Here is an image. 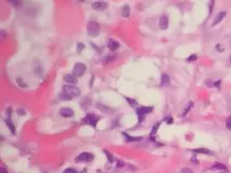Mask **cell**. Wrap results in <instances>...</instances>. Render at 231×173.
<instances>
[{
    "label": "cell",
    "mask_w": 231,
    "mask_h": 173,
    "mask_svg": "<svg viewBox=\"0 0 231 173\" xmlns=\"http://www.w3.org/2000/svg\"><path fill=\"white\" fill-rule=\"evenodd\" d=\"M63 92L64 93H66V94H68L70 96H72V98L80 95V90L77 86H73V84H66V86H64Z\"/></svg>",
    "instance_id": "cell-2"
},
{
    "label": "cell",
    "mask_w": 231,
    "mask_h": 173,
    "mask_svg": "<svg viewBox=\"0 0 231 173\" xmlns=\"http://www.w3.org/2000/svg\"><path fill=\"white\" fill-rule=\"evenodd\" d=\"M91 8L96 11H103L108 8V3L104 1H97V2H92Z\"/></svg>",
    "instance_id": "cell-8"
},
{
    "label": "cell",
    "mask_w": 231,
    "mask_h": 173,
    "mask_svg": "<svg viewBox=\"0 0 231 173\" xmlns=\"http://www.w3.org/2000/svg\"><path fill=\"white\" fill-rule=\"evenodd\" d=\"M17 113H19L20 115H22V116H23V115H25L24 110H23V109H17Z\"/></svg>",
    "instance_id": "cell-34"
},
{
    "label": "cell",
    "mask_w": 231,
    "mask_h": 173,
    "mask_svg": "<svg viewBox=\"0 0 231 173\" xmlns=\"http://www.w3.org/2000/svg\"><path fill=\"white\" fill-rule=\"evenodd\" d=\"M123 165H124L123 161H118V167H123Z\"/></svg>",
    "instance_id": "cell-36"
},
{
    "label": "cell",
    "mask_w": 231,
    "mask_h": 173,
    "mask_svg": "<svg viewBox=\"0 0 231 173\" xmlns=\"http://www.w3.org/2000/svg\"><path fill=\"white\" fill-rule=\"evenodd\" d=\"M226 127H227L229 130H231V116L227 119V121H226Z\"/></svg>",
    "instance_id": "cell-29"
},
{
    "label": "cell",
    "mask_w": 231,
    "mask_h": 173,
    "mask_svg": "<svg viewBox=\"0 0 231 173\" xmlns=\"http://www.w3.org/2000/svg\"><path fill=\"white\" fill-rule=\"evenodd\" d=\"M192 152L196 154H204V155H214V153L212 150L207 149V148H195Z\"/></svg>",
    "instance_id": "cell-14"
},
{
    "label": "cell",
    "mask_w": 231,
    "mask_h": 173,
    "mask_svg": "<svg viewBox=\"0 0 231 173\" xmlns=\"http://www.w3.org/2000/svg\"><path fill=\"white\" fill-rule=\"evenodd\" d=\"M0 172H1V173H8V171L4 169L3 167H1V168H0Z\"/></svg>",
    "instance_id": "cell-33"
},
{
    "label": "cell",
    "mask_w": 231,
    "mask_h": 173,
    "mask_svg": "<svg viewBox=\"0 0 231 173\" xmlns=\"http://www.w3.org/2000/svg\"><path fill=\"white\" fill-rule=\"evenodd\" d=\"M153 110V107L151 106H140L137 108V115H138V118H139V121L141 122L144 119V116L148 114L152 113Z\"/></svg>",
    "instance_id": "cell-3"
},
{
    "label": "cell",
    "mask_w": 231,
    "mask_h": 173,
    "mask_svg": "<svg viewBox=\"0 0 231 173\" xmlns=\"http://www.w3.org/2000/svg\"><path fill=\"white\" fill-rule=\"evenodd\" d=\"M159 125H161L159 122H157L156 125H154V127H153V130H152V135H154V134H155L156 132H157V129H159Z\"/></svg>",
    "instance_id": "cell-27"
},
{
    "label": "cell",
    "mask_w": 231,
    "mask_h": 173,
    "mask_svg": "<svg viewBox=\"0 0 231 173\" xmlns=\"http://www.w3.org/2000/svg\"><path fill=\"white\" fill-rule=\"evenodd\" d=\"M105 60H106L108 62H112V61H114V60H115V57H114V56H108ZM108 62H106V63H108Z\"/></svg>",
    "instance_id": "cell-31"
},
{
    "label": "cell",
    "mask_w": 231,
    "mask_h": 173,
    "mask_svg": "<svg viewBox=\"0 0 231 173\" xmlns=\"http://www.w3.org/2000/svg\"><path fill=\"white\" fill-rule=\"evenodd\" d=\"M1 34H2V38H4V37H6V33H4L3 30H1Z\"/></svg>",
    "instance_id": "cell-37"
},
{
    "label": "cell",
    "mask_w": 231,
    "mask_h": 173,
    "mask_svg": "<svg viewBox=\"0 0 231 173\" xmlns=\"http://www.w3.org/2000/svg\"><path fill=\"white\" fill-rule=\"evenodd\" d=\"M8 2L12 4L13 7H20L21 3H22L21 0H8Z\"/></svg>",
    "instance_id": "cell-21"
},
{
    "label": "cell",
    "mask_w": 231,
    "mask_h": 173,
    "mask_svg": "<svg viewBox=\"0 0 231 173\" xmlns=\"http://www.w3.org/2000/svg\"><path fill=\"white\" fill-rule=\"evenodd\" d=\"M78 1H80V2H84L85 0H78Z\"/></svg>",
    "instance_id": "cell-39"
},
{
    "label": "cell",
    "mask_w": 231,
    "mask_h": 173,
    "mask_svg": "<svg viewBox=\"0 0 231 173\" xmlns=\"http://www.w3.org/2000/svg\"><path fill=\"white\" fill-rule=\"evenodd\" d=\"M16 81H17V83H19V84H20V86H22V88H26V86H27V84H26V83H24L23 81H22L21 77H19V78L16 79Z\"/></svg>",
    "instance_id": "cell-25"
},
{
    "label": "cell",
    "mask_w": 231,
    "mask_h": 173,
    "mask_svg": "<svg viewBox=\"0 0 231 173\" xmlns=\"http://www.w3.org/2000/svg\"><path fill=\"white\" fill-rule=\"evenodd\" d=\"M226 15H227V12H226V11H220V12H219L218 14L216 15L215 19H214L213 23H212V27H215L216 25H218V24L220 23V22H221V21H223L225 17H226Z\"/></svg>",
    "instance_id": "cell-9"
},
{
    "label": "cell",
    "mask_w": 231,
    "mask_h": 173,
    "mask_svg": "<svg viewBox=\"0 0 231 173\" xmlns=\"http://www.w3.org/2000/svg\"><path fill=\"white\" fill-rule=\"evenodd\" d=\"M166 122H167L168 125H170V123H173V118H171V117L167 118V119H166Z\"/></svg>",
    "instance_id": "cell-32"
},
{
    "label": "cell",
    "mask_w": 231,
    "mask_h": 173,
    "mask_svg": "<svg viewBox=\"0 0 231 173\" xmlns=\"http://www.w3.org/2000/svg\"><path fill=\"white\" fill-rule=\"evenodd\" d=\"M214 4H215V0H209V6H208V8H209V14H211L212 12H213Z\"/></svg>",
    "instance_id": "cell-26"
},
{
    "label": "cell",
    "mask_w": 231,
    "mask_h": 173,
    "mask_svg": "<svg viewBox=\"0 0 231 173\" xmlns=\"http://www.w3.org/2000/svg\"><path fill=\"white\" fill-rule=\"evenodd\" d=\"M108 48L110 49V50H111L112 52H115L116 50H118V48H120V43L117 42L116 40L111 39V40H109Z\"/></svg>",
    "instance_id": "cell-11"
},
{
    "label": "cell",
    "mask_w": 231,
    "mask_h": 173,
    "mask_svg": "<svg viewBox=\"0 0 231 173\" xmlns=\"http://www.w3.org/2000/svg\"><path fill=\"white\" fill-rule=\"evenodd\" d=\"M84 48H85V46L81 42L77 43V52H78V53H80V52L83 51V50H84Z\"/></svg>",
    "instance_id": "cell-24"
},
{
    "label": "cell",
    "mask_w": 231,
    "mask_h": 173,
    "mask_svg": "<svg viewBox=\"0 0 231 173\" xmlns=\"http://www.w3.org/2000/svg\"><path fill=\"white\" fill-rule=\"evenodd\" d=\"M93 154L91 153H87V152H85V153H81L80 155H78L77 157L75 158V161L76 162H90L93 160Z\"/></svg>",
    "instance_id": "cell-4"
},
{
    "label": "cell",
    "mask_w": 231,
    "mask_h": 173,
    "mask_svg": "<svg viewBox=\"0 0 231 173\" xmlns=\"http://www.w3.org/2000/svg\"><path fill=\"white\" fill-rule=\"evenodd\" d=\"M63 173H77V171L75 169H73V168H67V169L64 170Z\"/></svg>",
    "instance_id": "cell-28"
},
{
    "label": "cell",
    "mask_w": 231,
    "mask_h": 173,
    "mask_svg": "<svg viewBox=\"0 0 231 173\" xmlns=\"http://www.w3.org/2000/svg\"><path fill=\"white\" fill-rule=\"evenodd\" d=\"M229 60H230V63H231V55H230V59H229Z\"/></svg>",
    "instance_id": "cell-40"
},
{
    "label": "cell",
    "mask_w": 231,
    "mask_h": 173,
    "mask_svg": "<svg viewBox=\"0 0 231 173\" xmlns=\"http://www.w3.org/2000/svg\"><path fill=\"white\" fill-rule=\"evenodd\" d=\"M103 153L105 154V155H106V157H108V160H109V162H113L114 161V160H115V158L113 157V156H112V154L111 153H109L108 150L106 149H103Z\"/></svg>",
    "instance_id": "cell-18"
},
{
    "label": "cell",
    "mask_w": 231,
    "mask_h": 173,
    "mask_svg": "<svg viewBox=\"0 0 231 173\" xmlns=\"http://www.w3.org/2000/svg\"><path fill=\"white\" fill-rule=\"evenodd\" d=\"M212 169L221 170V171H226V172L228 171L227 167L223 165V163H220V162H215V163H214V165L212 167Z\"/></svg>",
    "instance_id": "cell-16"
},
{
    "label": "cell",
    "mask_w": 231,
    "mask_h": 173,
    "mask_svg": "<svg viewBox=\"0 0 231 173\" xmlns=\"http://www.w3.org/2000/svg\"><path fill=\"white\" fill-rule=\"evenodd\" d=\"M120 12H122V16H124V17H128V16L130 15V7H129L128 4H125V6L122 7Z\"/></svg>",
    "instance_id": "cell-12"
},
{
    "label": "cell",
    "mask_w": 231,
    "mask_h": 173,
    "mask_svg": "<svg viewBox=\"0 0 231 173\" xmlns=\"http://www.w3.org/2000/svg\"><path fill=\"white\" fill-rule=\"evenodd\" d=\"M168 24H169V21H168V16L167 15H162L159 20V26L161 29H167L168 28Z\"/></svg>",
    "instance_id": "cell-10"
},
{
    "label": "cell",
    "mask_w": 231,
    "mask_h": 173,
    "mask_svg": "<svg viewBox=\"0 0 231 173\" xmlns=\"http://www.w3.org/2000/svg\"><path fill=\"white\" fill-rule=\"evenodd\" d=\"M180 173H193L190 169H188V168H183L182 170H181V172Z\"/></svg>",
    "instance_id": "cell-30"
},
{
    "label": "cell",
    "mask_w": 231,
    "mask_h": 173,
    "mask_svg": "<svg viewBox=\"0 0 231 173\" xmlns=\"http://www.w3.org/2000/svg\"><path fill=\"white\" fill-rule=\"evenodd\" d=\"M101 32V27H100L99 23H97L95 21H90L87 24V33L90 37H98Z\"/></svg>",
    "instance_id": "cell-1"
},
{
    "label": "cell",
    "mask_w": 231,
    "mask_h": 173,
    "mask_svg": "<svg viewBox=\"0 0 231 173\" xmlns=\"http://www.w3.org/2000/svg\"><path fill=\"white\" fill-rule=\"evenodd\" d=\"M169 82V76L167 74H163L161 77V86H165Z\"/></svg>",
    "instance_id": "cell-17"
},
{
    "label": "cell",
    "mask_w": 231,
    "mask_h": 173,
    "mask_svg": "<svg viewBox=\"0 0 231 173\" xmlns=\"http://www.w3.org/2000/svg\"><path fill=\"white\" fill-rule=\"evenodd\" d=\"M81 173H88V172H87V170H84V171H83Z\"/></svg>",
    "instance_id": "cell-38"
},
{
    "label": "cell",
    "mask_w": 231,
    "mask_h": 173,
    "mask_svg": "<svg viewBox=\"0 0 231 173\" xmlns=\"http://www.w3.org/2000/svg\"><path fill=\"white\" fill-rule=\"evenodd\" d=\"M6 122H7V126H8L9 128L11 129V132H12L13 134L15 133V127H14L12 123H11V120H10V119H7V120H6Z\"/></svg>",
    "instance_id": "cell-20"
},
{
    "label": "cell",
    "mask_w": 231,
    "mask_h": 173,
    "mask_svg": "<svg viewBox=\"0 0 231 173\" xmlns=\"http://www.w3.org/2000/svg\"><path fill=\"white\" fill-rule=\"evenodd\" d=\"M196 60H198V55H196V54H191L190 56H189V57H187V60H186V61H187L188 63H192V62H195Z\"/></svg>",
    "instance_id": "cell-19"
},
{
    "label": "cell",
    "mask_w": 231,
    "mask_h": 173,
    "mask_svg": "<svg viewBox=\"0 0 231 173\" xmlns=\"http://www.w3.org/2000/svg\"><path fill=\"white\" fill-rule=\"evenodd\" d=\"M59 113L62 117H65V118H71L74 116V110L70 107H62V108H60Z\"/></svg>",
    "instance_id": "cell-7"
},
{
    "label": "cell",
    "mask_w": 231,
    "mask_h": 173,
    "mask_svg": "<svg viewBox=\"0 0 231 173\" xmlns=\"http://www.w3.org/2000/svg\"><path fill=\"white\" fill-rule=\"evenodd\" d=\"M60 98L61 100H63V101H66V100H71L72 98V96H70L68 94H66V93H62V94H60Z\"/></svg>",
    "instance_id": "cell-22"
},
{
    "label": "cell",
    "mask_w": 231,
    "mask_h": 173,
    "mask_svg": "<svg viewBox=\"0 0 231 173\" xmlns=\"http://www.w3.org/2000/svg\"><path fill=\"white\" fill-rule=\"evenodd\" d=\"M98 120H99V117H97L95 114H87L84 117V119H83L84 123H88V125H90V126H92V127L97 126Z\"/></svg>",
    "instance_id": "cell-6"
},
{
    "label": "cell",
    "mask_w": 231,
    "mask_h": 173,
    "mask_svg": "<svg viewBox=\"0 0 231 173\" xmlns=\"http://www.w3.org/2000/svg\"><path fill=\"white\" fill-rule=\"evenodd\" d=\"M126 100H127V102L132 105V106H136L138 103H137V101L136 100H132V98H126Z\"/></svg>",
    "instance_id": "cell-23"
},
{
    "label": "cell",
    "mask_w": 231,
    "mask_h": 173,
    "mask_svg": "<svg viewBox=\"0 0 231 173\" xmlns=\"http://www.w3.org/2000/svg\"><path fill=\"white\" fill-rule=\"evenodd\" d=\"M216 49H218V50H219V51H220V52H223V48L220 47V46H219V44H218V46H216Z\"/></svg>",
    "instance_id": "cell-35"
},
{
    "label": "cell",
    "mask_w": 231,
    "mask_h": 173,
    "mask_svg": "<svg viewBox=\"0 0 231 173\" xmlns=\"http://www.w3.org/2000/svg\"><path fill=\"white\" fill-rule=\"evenodd\" d=\"M64 80L66 81V82H68L70 84H74V83H76V78L74 75H71V74H66V75H64Z\"/></svg>",
    "instance_id": "cell-13"
},
{
    "label": "cell",
    "mask_w": 231,
    "mask_h": 173,
    "mask_svg": "<svg viewBox=\"0 0 231 173\" xmlns=\"http://www.w3.org/2000/svg\"><path fill=\"white\" fill-rule=\"evenodd\" d=\"M123 135L126 138V141L128 142H138L142 140V136H130V135H128L126 133H123Z\"/></svg>",
    "instance_id": "cell-15"
},
{
    "label": "cell",
    "mask_w": 231,
    "mask_h": 173,
    "mask_svg": "<svg viewBox=\"0 0 231 173\" xmlns=\"http://www.w3.org/2000/svg\"><path fill=\"white\" fill-rule=\"evenodd\" d=\"M86 71V65L83 63H76L75 66H74V69H73V75L75 76L76 78L78 77H81V76L85 74Z\"/></svg>",
    "instance_id": "cell-5"
}]
</instances>
